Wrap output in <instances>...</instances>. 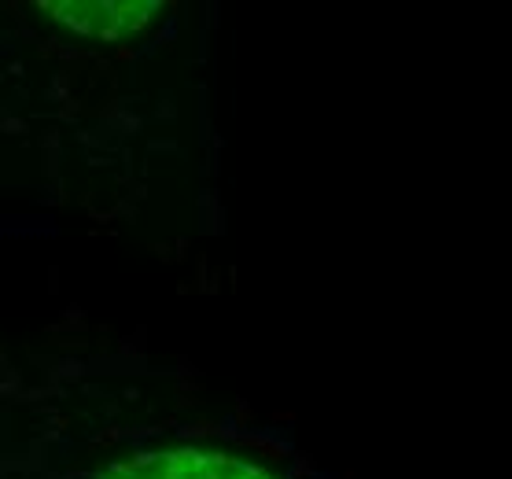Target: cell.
<instances>
[{"label":"cell","instance_id":"obj_1","mask_svg":"<svg viewBox=\"0 0 512 479\" xmlns=\"http://www.w3.org/2000/svg\"><path fill=\"white\" fill-rule=\"evenodd\" d=\"M93 479H277L262 468L207 450H155L104 468Z\"/></svg>","mask_w":512,"mask_h":479}]
</instances>
